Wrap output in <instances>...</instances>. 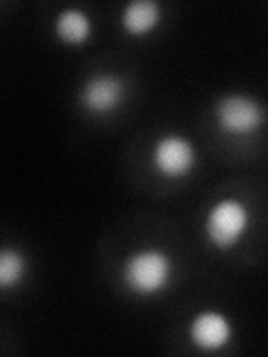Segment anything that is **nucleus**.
I'll list each match as a JSON object with an SVG mask.
<instances>
[{
    "label": "nucleus",
    "instance_id": "obj_1",
    "mask_svg": "<svg viewBox=\"0 0 268 357\" xmlns=\"http://www.w3.org/2000/svg\"><path fill=\"white\" fill-rule=\"evenodd\" d=\"M119 282L130 295L141 299L163 295L174 282L172 255L159 245L134 248L119 266Z\"/></svg>",
    "mask_w": 268,
    "mask_h": 357
},
{
    "label": "nucleus",
    "instance_id": "obj_2",
    "mask_svg": "<svg viewBox=\"0 0 268 357\" xmlns=\"http://www.w3.org/2000/svg\"><path fill=\"white\" fill-rule=\"evenodd\" d=\"M212 119L221 134L230 139H251L268 123V109L260 98L244 92H226L212 105Z\"/></svg>",
    "mask_w": 268,
    "mask_h": 357
},
{
    "label": "nucleus",
    "instance_id": "obj_3",
    "mask_svg": "<svg viewBox=\"0 0 268 357\" xmlns=\"http://www.w3.org/2000/svg\"><path fill=\"white\" fill-rule=\"evenodd\" d=\"M253 226V210L239 197L217 199L206 210L204 237L215 250H230L246 239Z\"/></svg>",
    "mask_w": 268,
    "mask_h": 357
},
{
    "label": "nucleus",
    "instance_id": "obj_4",
    "mask_svg": "<svg viewBox=\"0 0 268 357\" xmlns=\"http://www.w3.org/2000/svg\"><path fill=\"white\" fill-rule=\"evenodd\" d=\"M152 170L168 181H184L197 170L199 150L195 141L181 132H165L150 148Z\"/></svg>",
    "mask_w": 268,
    "mask_h": 357
},
{
    "label": "nucleus",
    "instance_id": "obj_5",
    "mask_svg": "<svg viewBox=\"0 0 268 357\" xmlns=\"http://www.w3.org/2000/svg\"><path fill=\"white\" fill-rule=\"evenodd\" d=\"M128 96V83L126 78L114 72H96L87 76L78 87V105L83 107L85 114L103 119L114 114L123 105Z\"/></svg>",
    "mask_w": 268,
    "mask_h": 357
},
{
    "label": "nucleus",
    "instance_id": "obj_6",
    "mask_svg": "<svg viewBox=\"0 0 268 357\" xmlns=\"http://www.w3.org/2000/svg\"><path fill=\"white\" fill-rule=\"evenodd\" d=\"M188 340L199 351L219 353L234 340V321L223 310L204 308L188 321Z\"/></svg>",
    "mask_w": 268,
    "mask_h": 357
},
{
    "label": "nucleus",
    "instance_id": "obj_7",
    "mask_svg": "<svg viewBox=\"0 0 268 357\" xmlns=\"http://www.w3.org/2000/svg\"><path fill=\"white\" fill-rule=\"evenodd\" d=\"M52 31L59 43L70 45V47H81L94 36V20L83 7H65L54 16Z\"/></svg>",
    "mask_w": 268,
    "mask_h": 357
},
{
    "label": "nucleus",
    "instance_id": "obj_8",
    "mask_svg": "<svg viewBox=\"0 0 268 357\" xmlns=\"http://www.w3.org/2000/svg\"><path fill=\"white\" fill-rule=\"evenodd\" d=\"M121 29L132 38L150 36L163 22V7L156 0H132L121 7Z\"/></svg>",
    "mask_w": 268,
    "mask_h": 357
},
{
    "label": "nucleus",
    "instance_id": "obj_9",
    "mask_svg": "<svg viewBox=\"0 0 268 357\" xmlns=\"http://www.w3.org/2000/svg\"><path fill=\"white\" fill-rule=\"evenodd\" d=\"M29 273V261L27 255L18 245H5L0 250V290L3 293H11L18 290L25 284Z\"/></svg>",
    "mask_w": 268,
    "mask_h": 357
}]
</instances>
